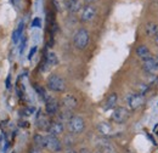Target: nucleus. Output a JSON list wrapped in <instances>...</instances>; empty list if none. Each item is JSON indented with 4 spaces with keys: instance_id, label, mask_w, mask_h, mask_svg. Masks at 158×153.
I'll return each instance as SVG.
<instances>
[{
    "instance_id": "1",
    "label": "nucleus",
    "mask_w": 158,
    "mask_h": 153,
    "mask_svg": "<svg viewBox=\"0 0 158 153\" xmlns=\"http://www.w3.org/2000/svg\"><path fill=\"white\" fill-rule=\"evenodd\" d=\"M67 129L71 134L78 135L81 134L85 129V122L81 117L78 115H73L68 122H67Z\"/></svg>"
},
{
    "instance_id": "2",
    "label": "nucleus",
    "mask_w": 158,
    "mask_h": 153,
    "mask_svg": "<svg viewBox=\"0 0 158 153\" xmlns=\"http://www.w3.org/2000/svg\"><path fill=\"white\" fill-rule=\"evenodd\" d=\"M46 85L50 90L56 91V93H63L66 90V81L62 76L57 74H52L46 80Z\"/></svg>"
},
{
    "instance_id": "3",
    "label": "nucleus",
    "mask_w": 158,
    "mask_h": 153,
    "mask_svg": "<svg viewBox=\"0 0 158 153\" xmlns=\"http://www.w3.org/2000/svg\"><path fill=\"white\" fill-rule=\"evenodd\" d=\"M89 40H90V35H89V32L84 28H80L77 31V33L74 34L73 37V43H74V46L79 49V50H84L88 44H89Z\"/></svg>"
},
{
    "instance_id": "4",
    "label": "nucleus",
    "mask_w": 158,
    "mask_h": 153,
    "mask_svg": "<svg viewBox=\"0 0 158 153\" xmlns=\"http://www.w3.org/2000/svg\"><path fill=\"white\" fill-rule=\"evenodd\" d=\"M45 137H46V148L49 151H51V152L54 153H57L62 151L63 145H62L61 140H60L57 136H54V135L49 134V135H45Z\"/></svg>"
},
{
    "instance_id": "5",
    "label": "nucleus",
    "mask_w": 158,
    "mask_h": 153,
    "mask_svg": "<svg viewBox=\"0 0 158 153\" xmlns=\"http://www.w3.org/2000/svg\"><path fill=\"white\" fill-rule=\"evenodd\" d=\"M112 120L117 124H123L125 123L128 119H129V112L127 108L124 107H116L112 112V115H111Z\"/></svg>"
},
{
    "instance_id": "6",
    "label": "nucleus",
    "mask_w": 158,
    "mask_h": 153,
    "mask_svg": "<svg viewBox=\"0 0 158 153\" xmlns=\"http://www.w3.org/2000/svg\"><path fill=\"white\" fill-rule=\"evenodd\" d=\"M127 102H128L129 108L135 111V110H139L143 105L145 98H143V95H140V94H130L127 97Z\"/></svg>"
},
{
    "instance_id": "7",
    "label": "nucleus",
    "mask_w": 158,
    "mask_h": 153,
    "mask_svg": "<svg viewBox=\"0 0 158 153\" xmlns=\"http://www.w3.org/2000/svg\"><path fill=\"white\" fill-rule=\"evenodd\" d=\"M142 68H143V71H145L146 73L155 76V74L158 72V62H157V60H156V57L152 56L151 58L143 61V63H142Z\"/></svg>"
},
{
    "instance_id": "8",
    "label": "nucleus",
    "mask_w": 158,
    "mask_h": 153,
    "mask_svg": "<svg viewBox=\"0 0 158 153\" xmlns=\"http://www.w3.org/2000/svg\"><path fill=\"white\" fill-rule=\"evenodd\" d=\"M95 16H96V9L93 5H86L81 11L80 19L83 22H90L95 19Z\"/></svg>"
},
{
    "instance_id": "9",
    "label": "nucleus",
    "mask_w": 158,
    "mask_h": 153,
    "mask_svg": "<svg viewBox=\"0 0 158 153\" xmlns=\"http://www.w3.org/2000/svg\"><path fill=\"white\" fill-rule=\"evenodd\" d=\"M45 102H46L45 103V112H46V114L55 115L59 112V102L55 98L49 97Z\"/></svg>"
},
{
    "instance_id": "10",
    "label": "nucleus",
    "mask_w": 158,
    "mask_h": 153,
    "mask_svg": "<svg viewBox=\"0 0 158 153\" xmlns=\"http://www.w3.org/2000/svg\"><path fill=\"white\" fill-rule=\"evenodd\" d=\"M51 125V120L45 114H38L37 115V126L39 128L41 131H49V128Z\"/></svg>"
},
{
    "instance_id": "11",
    "label": "nucleus",
    "mask_w": 158,
    "mask_h": 153,
    "mask_svg": "<svg viewBox=\"0 0 158 153\" xmlns=\"http://www.w3.org/2000/svg\"><path fill=\"white\" fill-rule=\"evenodd\" d=\"M63 130H64L63 123L57 120V122H51V125H50L48 133L50 135H54V136H57V137H59L60 135L63 133Z\"/></svg>"
},
{
    "instance_id": "12",
    "label": "nucleus",
    "mask_w": 158,
    "mask_h": 153,
    "mask_svg": "<svg viewBox=\"0 0 158 153\" xmlns=\"http://www.w3.org/2000/svg\"><path fill=\"white\" fill-rule=\"evenodd\" d=\"M77 105H78V101L73 95H66L62 98V106L68 111H72L73 108H76Z\"/></svg>"
},
{
    "instance_id": "13",
    "label": "nucleus",
    "mask_w": 158,
    "mask_h": 153,
    "mask_svg": "<svg viewBox=\"0 0 158 153\" xmlns=\"http://www.w3.org/2000/svg\"><path fill=\"white\" fill-rule=\"evenodd\" d=\"M117 101H118V95L116 93H112L111 95H108L105 105H103V110L105 111H110V110H114L116 105H117Z\"/></svg>"
},
{
    "instance_id": "14",
    "label": "nucleus",
    "mask_w": 158,
    "mask_h": 153,
    "mask_svg": "<svg viewBox=\"0 0 158 153\" xmlns=\"http://www.w3.org/2000/svg\"><path fill=\"white\" fill-rule=\"evenodd\" d=\"M33 142H34V146L39 150L46 148V137H45V135L35 134L33 137Z\"/></svg>"
},
{
    "instance_id": "15",
    "label": "nucleus",
    "mask_w": 158,
    "mask_h": 153,
    "mask_svg": "<svg viewBox=\"0 0 158 153\" xmlns=\"http://www.w3.org/2000/svg\"><path fill=\"white\" fill-rule=\"evenodd\" d=\"M136 55H138L141 60H143V61H146V60H148V58L152 57L150 50H148L147 46H145V45H140V46H138V49H136Z\"/></svg>"
},
{
    "instance_id": "16",
    "label": "nucleus",
    "mask_w": 158,
    "mask_h": 153,
    "mask_svg": "<svg viewBox=\"0 0 158 153\" xmlns=\"http://www.w3.org/2000/svg\"><path fill=\"white\" fill-rule=\"evenodd\" d=\"M23 29H24V23L20 22V24L17 26V28L12 33V41L15 44H17L21 39H22V37H23Z\"/></svg>"
},
{
    "instance_id": "17",
    "label": "nucleus",
    "mask_w": 158,
    "mask_h": 153,
    "mask_svg": "<svg viewBox=\"0 0 158 153\" xmlns=\"http://www.w3.org/2000/svg\"><path fill=\"white\" fill-rule=\"evenodd\" d=\"M66 7L72 14H76V12H78L79 10L81 9V4H80L79 0H67L66 1Z\"/></svg>"
},
{
    "instance_id": "18",
    "label": "nucleus",
    "mask_w": 158,
    "mask_h": 153,
    "mask_svg": "<svg viewBox=\"0 0 158 153\" xmlns=\"http://www.w3.org/2000/svg\"><path fill=\"white\" fill-rule=\"evenodd\" d=\"M145 31L148 37H156L158 34V24L156 22H148L145 26Z\"/></svg>"
},
{
    "instance_id": "19",
    "label": "nucleus",
    "mask_w": 158,
    "mask_h": 153,
    "mask_svg": "<svg viewBox=\"0 0 158 153\" xmlns=\"http://www.w3.org/2000/svg\"><path fill=\"white\" fill-rule=\"evenodd\" d=\"M99 130L103 136H107V135H110L112 128H111V125L107 124V123H101V124H99Z\"/></svg>"
},
{
    "instance_id": "20",
    "label": "nucleus",
    "mask_w": 158,
    "mask_h": 153,
    "mask_svg": "<svg viewBox=\"0 0 158 153\" xmlns=\"http://www.w3.org/2000/svg\"><path fill=\"white\" fill-rule=\"evenodd\" d=\"M57 56H56V54L55 52H49L48 55H46V64H49V66H55V64H57Z\"/></svg>"
},
{
    "instance_id": "21",
    "label": "nucleus",
    "mask_w": 158,
    "mask_h": 153,
    "mask_svg": "<svg viewBox=\"0 0 158 153\" xmlns=\"http://www.w3.org/2000/svg\"><path fill=\"white\" fill-rule=\"evenodd\" d=\"M7 145H9V142L6 140V136H5V134H1L0 135V150L5 152L7 148Z\"/></svg>"
},
{
    "instance_id": "22",
    "label": "nucleus",
    "mask_w": 158,
    "mask_h": 153,
    "mask_svg": "<svg viewBox=\"0 0 158 153\" xmlns=\"http://www.w3.org/2000/svg\"><path fill=\"white\" fill-rule=\"evenodd\" d=\"M147 90H148V85H146V84H140L138 88V94L145 96V94L147 93Z\"/></svg>"
},
{
    "instance_id": "23",
    "label": "nucleus",
    "mask_w": 158,
    "mask_h": 153,
    "mask_svg": "<svg viewBox=\"0 0 158 153\" xmlns=\"http://www.w3.org/2000/svg\"><path fill=\"white\" fill-rule=\"evenodd\" d=\"M32 27H37V28H40V27H41V21H40L39 17H37V19H33V22H32Z\"/></svg>"
},
{
    "instance_id": "24",
    "label": "nucleus",
    "mask_w": 158,
    "mask_h": 153,
    "mask_svg": "<svg viewBox=\"0 0 158 153\" xmlns=\"http://www.w3.org/2000/svg\"><path fill=\"white\" fill-rule=\"evenodd\" d=\"M37 50H38L37 46H33V48L31 49V51H29V54H28V60H32V57L34 56V54L37 52Z\"/></svg>"
},
{
    "instance_id": "25",
    "label": "nucleus",
    "mask_w": 158,
    "mask_h": 153,
    "mask_svg": "<svg viewBox=\"0 0 158 153\" xmlns=\"http://www.w3.org/2000/svg\"><path fill=\"white\" fill-rule=\"evenodd\" d=\"M28 153H43V152H41V150L37 148V147L34 146V147H32V148L29 150V152H28Z\"/></svg>"
},
{
    "instance_id": "26",
    "label": "nucleus",
    "mask_w": 158,
    "mask_h": 153,
    "mask_svg": "<svg viewBox=\"0 0 158 153\" xmlns=\"http://www.w3.org/2000/svg\"><path fill=\"white\" fill-rule=\"evenodd\" d=\"M64 153H78V152H76L74 150H72V148H69V150H67Z\"/></svg>"
},
{
    "instance_id": "27",
    "label": "nucleus",
    "mask_w": 158,
    "mask_h": 153,
    "mask_svg": "<svg viewBox=\"0 0 158 153\" xmlns=\"http://www.w3.org/2000/svg\"><path fill=\"white\" fill-rule=\"evenodd\" d=\"M84 1H85L86 4H89V5H90L91 2H95V1H98V0H84Z\"/></svg>"
},
{
    "instance_id": "28",
    "label": "nucleus",
    "mask_w": 158,
    "mask_h": 153,
    "mask_svg": "<svg viewBox=\"0 0 158 153\" xmlns=\"http://www.w3.org/2000/svg\"><path fill=\"white\" fill-rule=\"evenodd\" d=\"M155 43H156V45L158 46V34L156 35V37H155Z\"/></svg>"
},
{
    "instance_id": "29",
    "label": "nucleus",
    "mask_w": 158,
    "mask_h": 153,
    "mask_svg": "<svg viewBox=\"0 0 158 153\" xmlns=\"http://www.w3.org/2000/svg\"><path fill=\"white\" fill-rule=\"evenodd\" d=\"M94 153H102L101 151H96V152H94Z\"/></svg>"
},
{
    "instance_id": "30",
    "label": "nucleus",
    "mask_w": 158,
    "mask_h": 153,
    "mask_svg": "<svg viewBox=\"0 0 158 153\" xmlns=\"http://www.w3.org/2000/svg\"><path fill=\"white\" fill-rule=\"evenodd\" d=\"M156 60H157V62H158V55H157V56H156Z\"/></svg>"
},
{
    "instance_id": "31",
    "label": "nucleus",
    "mask_w": 158,
    "mask_h": 153,
    "mask_svg": "<svg viewBox=\"0 0 158 153\" xmlns=\"http://www.w3.org/2000/svg\"><path fill=\"white\" fill-rule=\"evenodd\" d=\"M157 135H158V133H157Z\"/></svg>"
},
{
    "instance_id": "32",
    "label": "nucleus",
    "mask_w": 158,
    "mask_h": 153,
    "mask_svg": "<svg viewBox=\"0 0 158 153\" xmlns=\"http://www.w3.org/2000/svg\"><path fill=\"white\" fill-rule=\"evenodd\" d=\"M157 105H158V103H157Z\"/></svg>"
}]
</instances>
